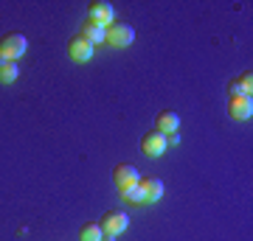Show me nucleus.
I'll return each mask as SVG.
<instances>
[{"label":"nucleus","instance_id":"f257e3e1","mask_svg":"<svg viewBox=\"0 0 253 241\" xmlns=\"http://www.w3.org/2000/svg\"><path fill=\"white\" fill-rule=\"evenodd\" d=\"M132 39H135V28L129 26V23L116 20L113 26L104 28V42L113 45V48H126V45H132Z\"/></svg>","mask_w":253,"mask_h":241},{"label":"nucleus","instance_id":"f03ea898","mask_svg":"<svg viewBox=\"0 0 253 241\" xmlns=\"http://www.w3.org/2000/svg\"><path fill=\"white\" fill-rule=\"evenodd\" d=\"M28 51V39L23 34H6L0 36V54L6 56L9 62H17V59H23V54Z\"/></svg>","mask_w":253,"mask_h":241},{"label":"nucleus","instance_id":"7ed1b4c3","mask_svg":"<svg viewBox=\"0 0 253 241\" xmlns=\"http://www.w3.org/2000/svg\"><path fill=\"white\" fill-rule=\"evenodd\" d=\"M87 20L96 23V26H101V28H107L116 23V9L110 3H104V0H93L90 6H87Z\"/></svg>","mask_w":253,"mask_h":241},{"label":"nucleus","instance_id":"20e7f679","mask_svg":"<svg viewBox=\"0 0 253 241\" xmlns=\"http://www.w3.org/2000/svg\"><path fill=\"white\" fill-rule=\"evenodd\" d=\"M99 227H101L104 236H118V233H124L126 227H129V216H126L124 210H107V213L101 216Z\"/></svg>","mask_w":253,"mask_h":241},{"label":"nucleus","instance_id":"39448f33","mask_svg":"<svg viewBox=\"0 0 253 241\" xmlns=\"http://www.w3.org/2000/svg\"><path fill=\"white\" fill-rule=\"evenodd\" d=\"M138 179H141V171L132 163H118V166H113V182H116L118 191H124L129 185H138Z\"/></svg>","mask_w":253,"mask_h":241},{"label":"nucleus","instance_id":"423d86ee","mask_svg":"<svg viewBox=\"0 0 253 241\" xmlns=\"http://www.w3.org/2000/svg\"><path fill=\"white\" fill-rule=\"evenodd\" d=\"M228 115L234 118V121H251L253 99H248V96H231V101H228Z\"/></svg>","mask_w":253,"mask_h":241},{"label":"nucleus","instance_id":"0eeeda50","mask_svg":"<svg viewBox=\"0 0 253 241\" xmlns=\"http://www.w3.org/2000/svg\"><path fill=\"white\" fill-rule=\"evenodd\" d=\"M166 135H161L158 129H152V132H146L144 138H141V149H144V154H149V157H161L163 152H166Z\"/></svg>","mask_w":253,"mask_h":241},{"label":"nucleus","instance_id":"6e6552de","mask_svg":"<svg viewBox=\"0 0 253 241\" xmlns=\"http://www.w3.org/2000/svg\"><path fill=\"white\" fill-rule=\"evenodd\" d=\"M68 56H71L73 62H79V65L90 62L93 59V45L87 42L84 36H73L71 42H68Z\"/></svg>","mask_w":253,"mask_h":241},{"label":"nucleus","instance_id":"1a4fd4ad","mask_svg":"<svg viewBox=\"0 0 253 241\" xmlns=\"http://www.w3.org/2000/svg\"><path fill=\"white\" fill-rule=\"evenodd\" d=\"M155 129L161 135H177V129H180V118H177V112H172V109H161L158 112V118H155Z\"/></svg>","mask_w":253,"mask_h":241},{"label":"nucleus","instance_id":"9d476101","mask_svg":"<svg viewBox=\"0 0 253 241\" xmlns=\"http://www.w3.org/2000/svg\"><path fill=\"white\" fill-rule=\"evenodd\" d=\"M138 188L144 194V202H158L163 197V182L158 177H141L138 179Z\"/></svg>","mask_w":253,"mask_h":241},{"label":"nucleus","instance_id":"9b49d317","mask_svg":"<svg viewBox=\"0 0 253 241\" xmlns=\"http://www.w3.org/2000/svg\"><path fill=\"white\" fill-rule=\"evenodd\" d=\"M79 36H84V39L96 48L99 42H104V28L96 26V23H90V20H84V23H82V34Z\"/></svg>","mask_w":253,"mask_h":241},{"label":"nucleus","instance_id":"f8f14e48","mask_svg":"<svg viewBox=\"0 0 253 241\" xmlns=\"http://www.w3.org/2000/svg\"><path fill=\"white\" fill-rule=\"evenodd\" d=\"M79 239L82 241H101L104 239V233H101L99 224H84V227L79 230Z\"/></svg>","mask_w":253,"mask_h":241},{"label":"nucleus","instance_id":"ddd939ff","mask_svg":"<svg viewBox=\"0 0 253 241\" xmlns=\"http://www.w3.org/2000/svg\"><path fill=\"white\" fill-rule=\"evenodd\" d=\"M17 62H6L0 65V84H11V81L17 79Z\"/></svg>","mask_w":253,"mask_h":241},{"label":"nucleus","instance_id":"4468645a","mask_svg":"<svg viewBox=\"0 0 253 241\" xmlns=\"http://www.w3.org/2000/svg\"><path fill=\"white\" fill-rule=\"evenodd\" d=\"M118 194H121V199H126V202H144V194H141L138 185H129V188H124V191H118Z\"/></svg>","mask_w":253,"mask_h":241},{"label":"nucleus","instance_id":"2eb2a0df","mask_svg":"<svg viewBox=\"0 0 253 241\" xmlns=\"http://www.w3.org/2000/svg\"><path fill=\"white\" fill-rule=\"evenodd\" d=\"M239 87H242V93L245 96H248V99H251V93H253V73L248 70V73H242V76H239Z\"/></svg>","mask_w":253,"mask_h":241},{"label":"nucleus","instance_id":"dca6fc26","mask_svg":"<svg viewBox=\"0 0 253 241\" xmlns=\"http://www.w3.org/2000/svg\"><path fill=\"white\" fill-rule=\"evenodd\" d=\"M6 62H9V59H6V56H3V54H0V65H6Z\"/></svg>","mask_w":253,"mask_h":241}]
</instances>
